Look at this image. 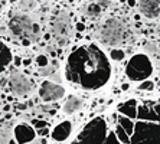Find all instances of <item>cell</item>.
I'll return each instance as SVG.
<instances>
[{"label": "cell", "instance_id": "2", "mask_svg": "<svg viewBox=\"0 0 160 144\" xmlns=\"http://www.w3.org/2000/svg\"><path fill=\"white\" fill-rule=\"evenodd\" d=\"M125 35V25L118 18H110L97 30V39H100L107 46H118Z\"/></svg>", "mask_w": 160, "mask_h": 144}, {"label": "cell", "instance_id": "30", "mask_svg": "<svg viewBox=\"0 0 160 144\" xmlns=\"http://www.w3.org/2000/svg\"><path fill=\"white\" fill-rule=\"evenodd\" d=\"M121 88H123V90H128V84H124V85H121Z\"/></svg>", "mask_w": 160, "mask_h": 144}, {"label": "cell", "instance_id": "3", "mask_svg": "<svg viewBox=\"0 0 160 144\" xmlns=\"http://www.w3.org/2000/svg\"><path fill=\"white\" fill-rule=\"evenodd\" d=\"M153 72V64L149 56L144 54H137L131 56L127 62L125 75L130 81H146Z\"/></svg>", "mask_w": 160, "mask_h": 144}, {"label": "cell", "instance_id": "32", "mask_svg": "<svg viewBox=\"0 0 160 144\" xmlns=\"http://www.w3.org/2000/svg\"><path fill=\"white\" fill-rule=\"evenodd\" d=\"M10 1H12V3H15V1H18V0H10Z\"/></svg>", "mask_w": 160, "mask_h": 144}, {"label": "cell", "instance_id": "21", "mask_svg": "<svg viewBox=\"0 0 160 144\" xmlns=\"http://www.w3.org/2000/svg\"><path fill=\"white\" fill-rule=\"evenodd\" d=\"M76 30H78V32H84V30H85V25L81 23V22H78V23H76Z\"/></svg>", "mask_w": 160, "mask_h": 144}, {"label": "cell", "instance_id": "17", "mask_svg": "<svg viewBox=\"0 0 160 144\" xmlns=\"http://www.w3.org/2000/svg\"><path fill=\"white\" fill-rule=\"evenodd\" d=\"M111 59L113 61H123L124 59V51L123 49H111Z\"/></svg>", "mask_w": 160, "mask_h": 144}, {"label": "cell", "instance_id": "24", "mask_svg": "<svg viewBox=\"0 0 160 144\" xmlns=\"http://www.w3.org/2000/svg\"><path fill=\"white\" fill-rule=\"evenodd\" d=\"M30 39H22V45H25V46H29L30 45Z\"/></svg>", "mask_w": 160, "mask_h": 144}, {"label": "cell", "instance_id": "27", "mask_svg": "<svg viewBox=\"0 0 160 144\" xmlns=\"http://www.w3.org/2000/svg\"><path fill=\"white\" fill-rule=\"evenodd\" d=\"M33 144H46V140H45V138H40V140H38V141Z\"/></svg>", "mask_w": 160, "mask_h": 144}, {"label": "cell", "instance_id": "10", "mask_svg": "<svg viewBox=\"0 0 160 144\" xmlns=\"http://www.w3.org/2000/svg\"><path fill=\"white\" fill-rule=\"evenodd\" d=\"M71 131H72V124L69 121H64V123L58 124V126L53 128L52 138L56 140V141H65L69 137Z\"/></svg>", "mask_w": 160, "mask_h": 144}, {"label": "cell", "instance_id": "14", "mask_svg": "<svg viewBox=\"0 0 160 144\" xmlns=\"http://www.w3.org/2000/svg\"><path fill=\"white\" fill-rule=\"evenodd\" d=\"M100 13H101V6L98 4V3H91L88 4L87 7H85V10H84V15L87 16V18H97V16H100Z\"/></svg>", "mask_w": 160, "mask_h": 144}, {"label": "cell", "instance_id": "5", "mask_svg": "<svg viewBox=\"0 0 160 144\" xmlns=\"http://www.w3.org/2000/svg\"><path fill=\"white\" fill-rule=\"evenodd\" d=\"M33 26L35 23L26 15H18L9 20V29L15 36H19L20 39H30L35 40L33 35Z\"/></svg>", "mask_w": 160, "mask_h": 144}, {"label": "cell", "instance_id": "23", "mask_svg": "<svg viewBox=\"0 0 160 144\" xmlns=\"http://www.w3.org/2000/svg\"><path fill=\"white\" fill-rule=\"evenodd\" d=\"M52 72H53V68H51V69H45V68H43V72H40V73L46 76V75H51Z\"/></svg>", "mask_w": 160, "mask_h": 144}, {"label": "cell", "instance_id": "4", "mask_svg": "<svg viewBox=\"0 0 160 144\" xmlns=\"http://www.w3.org/2000/svg\"><path fill=\"white\" fill-rule=\"evenodd\" d=\"M52 32L55 35L56 43L59 48H64L69 42V32H71V19L67 12H61L53 19Z\"/></svg>", "mask_w": 160, "mask_h": 144}, {"label": "cell", "instance_id": "12", "mask_svg": "<svg viewBox=\"0 0 160 144\" xmlns=\"http://www.w3.org/2000/svg\"><path fill=\"white\" fill-rule=\"evenodd\" d=\"M12 62V52L10 49L0 40V72L3 71Z\"/></svg>", "mask_w": 160, "mask_h": 144}, {"label": "cell", "instance_id": "6", "mask_svg": "<svg viewBox=\"0 0 160 144\" xmlns=\"http://www.w3.org/2000/svg\"><path fill=\"white\" fill-rule=\"evenodd\" d=\"M9 88L15 95H26L33 90V81L23 73L13 71L9 76Z\"/></svg>", "mask_w": 160, "mask_h": 144}, {"label": "cell", "instance_id": "25", "mask_svg": "<svg viewBox=\"0 0 160 144\" xmlns=\"http://www.w3.org/2000/svg\"><path fill=\"white\" fill-rule=\"evenodd\" d=\"M127 3H128V6H131V7H133V6H136V3H137V1H136V0H127Z\"/></svg>", "mask_w": 160, "mask_h": 144}, {"label": "cell", "instance_id": "9", "mask_svg": "<svg viewBox=\"0 0 160 144\" xmlns=\"http://www.w3.org/2000/svg\"><path fill=\"white\" fill-rule=\"evenodd\" d=\"M36 137L35 130L28 124H19L15 127V140L18 144H28L33 141Z\"/></svg>", "mask_w": 160, "mask_h": 144}, {"label": "cell", "instance_id": "11", "mask_svg": "<svg viewBox=\"0 0 160 144\" xmlns=\"http://www.w3.org/2000/svg\"><path fill=\"white\" fill-rule=\"evenodd\" d=\"M81 107H82V100L78 98V97H75V95H69L68 100L65 101L64 107H62V112L65 115H72L76 111H79Z\"/></svg>", "mask_w": 160, "mask_h": 144}, {"label": "cell", "instance_id": "26", "mask_svg": "<svg viewBox=\"0 0 160 144\" xmlns=\"http://www.w3.org/2000/svg\"><path fill=\"white\" fill-rule=\"evenodd\" d=\"M36 127H46V123H43V121H38V123H36Z\"/></svg>", "mask_w": 160, "mask_h": 144}, {"label": "cell", "instance_id": "1", "mask_svg": "<svg viewBox=\"0 0 160 144\" xmlns=\"http://www.w3.org/2000/svg\"><path fill=\"white\" fill-rule=\"evenodd\" d=\"M111 75V65L97 45H85L74 51L67 64V79L82 90L104 87Z\"/></svg>", "mask_w": 160, "mask_h": 144}, {"label": "cell", "instance_id": "19", "mask_svg": "<svg viewBox=\"0 0 160 144\" xmlns=\"http://www.w3.org/2000/svg\"><path fill=\"white\" fill-rule=\"evenodd\" d=\"M36 64L39 65V66H42V68H45V66H48V58L45 56V55H38L36 56Z\"/></svg>", "mask_w": 160, "mask_h": 144}, {"label": "cell", "instance_id": "28", "mask_svg": "<svg viewBox=\"0 0 160 144\" xmlns=\"http://www.w3.org/2000/svg\"><path fill=\"white\" fill-rule=\"evenodd\" d=\"M29 64H30V61H29V59H25V61H23V65H26V66H28Z\"/></svg>", "mask_w": 160, "mask_h": 144}, {"label": "cell", "instance_id": "29", "mask_svg": "<svg viewBox=\"0 0 160 144\" xmlns=\"http://www.w3.org/2000/svg\"><path fill=\"white\" fill-rule=\"evenodd\" d=\"M15 64H16V65H20V64H22V62H20V59H19V58H16V59H15Z\"/></svg>", "mask_w": 160, "mask_h": 144}, {"label": "cell", "instance_id": "31", "mask_svg": "<svg viewBox=\"0 0 160 144\" xmlns=\"http://www.w3.org/2000/svg\"><path fill=\"white\" fill-rule=\"evenodd\" d=\"M16 143H18L16 140H10V141H9V144H16Z\"/></svg>", "mask_w": 160, "mask_h": 144}, {"label": "cell", "instance_id": "13", "mask_svg": "<svg viewBox=\"0 0 160 144\" xmlns=\"http://www.w3.org/2000/svg\"><path fill=\"white\" fill-rule=\"evenodd\" d=\"M118 108H120V111H121L124 115H127L128 118H134V117H136V102H134V101H127L124 104H121Z\"/></svg>", "mask_w": 160, "mask_h": 144}, {"label": "cell", "instance_id": "22", "mask_svg": "<svg viewBox=\"0 0 160 144\" xmlns=\"http://www.w3.org/2000/svg\"><path fill=\"white\" fill-rule=\"evenodd\" d=\"M98 4L101 7H108L110 6V0H98Z\"/></svg>", "mask_w": 160, "mask_h": 144}, {"label": "cell", "instance_id": "8", "mask_svg": "<svg viewBox=\"0 0 160 144\" xmlns=\"http://www.w3.org/2000/svg\"><path fill=\"white\" fill-rule=\"evenodd\" d=\"M139 9L149 19H157L160 16V0H139Z\"/></svg>", "mask_w": 160, "mask_h": 144}, {"label": "cell", "instance_id": "7", "mask_svg": "<svg viewBox=\"0 0 160 144\" xmlns=\"http://www.w3.org/2000/svg\"><path fill=\"white\" fill-rule=\"evenodd\" d=\"M65 95V90L55 84L52 81H43L40 84V88H39V97L42 101L45 102H52V101H58L61 100L62 97Z\"/></svg>", "mask_w": 160, "mask_h": 144}, {"label": "cell", "instance_id": "16", "mask_svg": "<svg viewBox=\"0 0 160 144\" xmlns=\"http://www.w3.org/2000/svg\"><path fill=\"white\" fill-rule=\"evenodd\" d=\"M120 124H121V127L127 131V134H131V133H133L134 124H133V121H131L130 118H127V117H120Z\"/></svg>", "mask_w": 160, "mask_h": 144}, {"label": "cell", "instance_id": "18", "mask_svg": "<svg viewBox=\"0 0 160 144\" xmlns=\"http://www.w3.org/2000/svg\"><path fill=\"white\" fill-rule=\"evenodd\" d=\"M124 128L123 127H117V134H118V138L123 141L124 144H128V134L127 131H123Z\"/></svg>", "mask_w": 160, "mask_h": 144}, {"label": "cell", "instance_id": "15", "mask_svg": "<svg viewBox=\"0 0 160 144\" xmlns=\"http://www.w3.org/2000/svg\"><path fill=\"white\" fill-rule=\"evenodd\" d=\"M19 7L23 12H30L36 7V1L35 0H20L19 1Z\"/></svg>", "mask_w": 160, "mask_h": 144}, {"label": "cell", "instance_id": "20", "mask_svg": "<svg viewBox=\"0 0 160 144\" xmlns=\"http://www.w3.org/2000/svg\"><path fill=\"white\" fill-rule=\"evenodd\" d=\"M154 88V84L152 82V81H143L142 84H140V90H146V91H152Z\"/></svg>", "mask_w": 160, "mask_h": 144}]
</instances>
